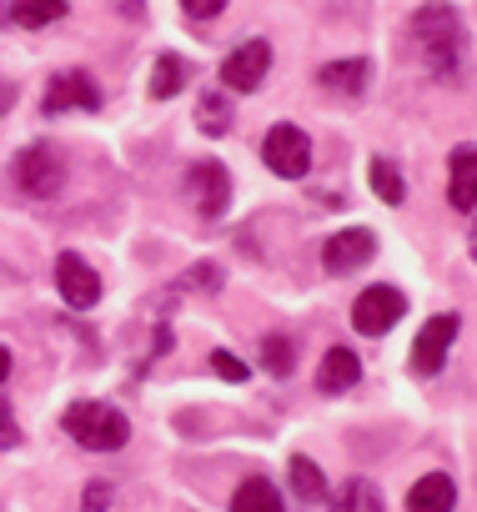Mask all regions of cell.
<instances>
[{
    "mask_svg": "<svg viewBox=\"0 0 477 512\" xmlns=\"http://www.w3.org/2000/svg\"><path fill=\"white\" fill-rule=\"evenodd\" d=\"M41 106H46V116H61V111H101V86H96L86 71H61V76H51Z\"/></svg>",
    "mask_w": 477,
    "mask_h": 512,
    "instance_id": "9",
    "label": "cell"
},
{
    "mask_svg": "<svg viewBox=\"0 0 477 512\" xmlns=\"http://www.w3.org/2000/svg\"><path fill=\"white\" fill-rule=\"evenodd\" d=\"M372 191H377L387 206H402V196H407V181H402V171H397L387 156L372 161Z\"/></svg>",
    "mask_w": 477,
    "mask_h": 512,
    "instance_id": "22",
    "label": "cell"
},
{
    "mask_svg": "<svg viewBox=\"0 0 477 512\" xmlns=\"http://www.w3.org/2000/svg\"><path fill=\"white\" fill-rule=\"evenodd\" d=\"M21 442V432H16V422H11V412L0 407V447H16Z\"/></svg>",
    "mask_w": 477,
    "mask_h": 512,
    "instance_id": "28",
    "label": "cell"
},
{
    "mask_svg": "<svg viewBox=\"0 0 477 512\" xmlns=\"http://www.w3.org/2000/svg\"><path fill=\"white\" fill-rule=\"evenodd\" d=\"M362 382V362L347 352V347H332L327 357H322V372H317V387L327 392V397H337V392H352Z\"/></svg>",
    "mask_w": 477,
    "mask_h": 512,
    "instance_id": "13",
    "label": "cell"
},
{
    "mask_svg": "<svg viewBox=\"0 0 477 512\" xmlns=\"http://www.w3.org/2000/svg\"><path fill=\"white\" fill-rule=\"evenodd\" d=\"M181 86H186V66H181V56H176V51H161L156 66H151V96L166 101V96H176Z\"/></svg>",
    "mask_w": 477,
    "mask_h": 512,
    "instance_id": "19",
    "label": "cell"
},
{
    "mask_svg": "<svg viewBox=\"0 0 477 512\" xmlns=\"http://www.w3.org/2000/svg\"><path fill=\"white\" fill-rule=\"evenodd\" d=\"M477 191V156H472V146H457L452 151V186H447V196H452V206L457 211H472V196Z\"/></svg>",
    "mask_w": 477,
    "mask_h": 512,
    "instance_id": "16",
    "label": "cell"
},
{
    "mask_svg": "<svg viewBox=\"0 0 477 512\" xmlns=\"http://www.w3.org/2000/svg\"><path fill=\"white\" fill-rule=\"evenodd\" d=\"M452 337H457V317H452V312L432 317V322L417 332V342H412V372H422V377L442 372V362H447V352H452Z\"/></svg>",
    "mask_w": 477,
    "mask_h": 512,
    "instance_id": "10",
    "label": "cell"
},
{
    "mask_svg": "<svg viewBox=\"0 0 477 512\" xmlns=\"http://www.w3.org/2000/svg\"><path fill=\"white\" fill-rule=\"evenodd\" d=\"M186 196H191V206H196L206 221H216V216L226 211V201H231V176H226V166H221V161H196V166L186 171Z\"/></svg>",
    "mask_w": 477,
    "mask_h": 512,
    "instance_id": "7",
    "label": "cell"
},
{
    "mask_svg": "<svg viewBox=\"0 0 477 512\" xmlns=\"http://www.w3.org/2000/svg\"><path fill=\"white\" fill-rule=\"evenodd\" d=\"M61 16H66V0H11V21L26 26V31L56 26Z\"/></svg>",
    "mask_w": 477,
    "mask_h": 512,
    "instance_id": "17",
    "label": "cell"
},
{
    "mask_svg": "<svg viewBox=\"0 0 477 512\" xmlns=\"http://www.w3.org/2000/svg\"><path fill=\"white\" fill-rule=\"evenodd\" d=\"M231 512H287V507H282L277 482H267V477H247L242 487L231 492Z\"/></svg>",
    "mask_w": 477,
    "mask_h": 512,
    "instance_id": "15",
    "label": "cell"
},
{
    "mask_svg": "<svg viewBox=\"0 0 477 512\" xmlns=\"http://www.w3.org/2000/svg\"><path fill=\"white\" fill-rule=\"evenodd\" d=\"M6 377H11V352L0 347V382H6Z\"/></svg>",
    "mask_w": 477,
    "mask_h": 512,
    "instance_id": "30",
    "label": "cell"
},
{
    "mask_svg": "<svg viewBox=\"0 0 477 512\" xmlns=\"http://www.w3.org/2000/svg\"><path fill=\"white\" fill-rule=\"evenodd\" d=\"M56 287H61V297H66L76 312H91V307L101 302V277L81 262L76 251H61V262H56Z\"/></svg>",
    "mask_w": 477,
    "mask_h": 512,
    "instance_id": "11",
    "label": "cell"
},
{
    "mask_svg": "<svg viewBox=\"0 0 477 512\" xmlns=\"http://www.w3.org/2000/svg\"><path fill=\"white\" fill-rule=\"evenodd\" d=\"M292 492L297 497H307V502H322L327 497V477H322V467L312 462V457H292Z\"/></svg>",
    "mask_w": 477,
    "mask_h": 512,
    "instance_id": "20",
    "label": "cell"
},
{
    "mask_svg": "<svg viewBox=\"0 0 477 512\" xmlns=\"http://www.w3.org/2000/svg\"><path fill=\"white\" fill-rule=\"evenodd\" d=\"M372 256H377V236H372L367 226H347V231L327 236V246H322V267H327L332 277H347V272L367 267Z\"/></svg>",
    "mask_w": 477,
    "mask_h": 512,
    "instance_id": "6",
    "label": "cell"
},
{
    "mask_svg": "<svg viewBox=\"0 0 477 512\" xmlns=\"http://www.w3.org/2000/svg\"><path fill=\"white\" fill-rule=\"evenodd\" d=\"M186 282H191V287L216 292V287H221V272H216V267H191V272H186Z\"/></svg>",
    "mask_w": 477,
    "mask_h": 512,
    "instance_id": "27",
    "label": "cell"
},
{
    "mask_svg": "<svg viewBox=\"0 0 477 512\" xmlns=\"http://www.w3.org/2000/svg\"><path fill=\"white\" fill-rule=\"evenodd\" d=\"M61 427H66L81 447H91V452H116V447L131 442V422H126V412L111 407V402H71L66 417H61Z\"/></svg>",
    "mask_w": 477,
    "mask_h": 512,
    "instance_id": "1",
    "label": "cell"
},
{
    "mask_svg": "<svg viewBox=\"0 0 477 512\" xmlns=\"http://www.w3.org/2000/svg\"><path fill=\"white\" fill-rule=\"evenodd\" d=\"M181 11H186V16H196V21H211V16H221V11H226V0H181Z\"/></svg>",
    "mask_w": 477,
    "mask_h": 512,
    "instance_id": "25",
    "label": "cell"
},
{
    "mask_svg": "<svg viewBox=\"0 0 477 512\" xmlns=\"http://www.w3.org/2000/svg\"><path fill=\"white\" fill-rule=\"evenodd\" d=\"M267 71H272V46L267 41H247V46H236L226 61H221V81H226V91H257L262 81H267Z\"/></svg>",
    "mask_w": 477,
    "mask_h": 512,
    "instance_id": "8",
    "label": "cell"
},
{
    "mask_svg": "<svg viewBox=\"0 0 477 512\" xmlns=\"http://www.w3.org/2000/svg\"><path fill=\"white\" fill-rule=\"evenodd\" d=\"M262 161H267V171L297 181V176L312 171V136H307L302 126H287V121H282V126L267 131V141H262Z\"/></svg>",
    "mask_w": 477,
    "mask_h": 512,
    "instance_id": "4",
    "label": "cell"
},
{
    "mask_svg": "<svg viewBox=\"0 0 477 512\" xmlns=\"http://www.w3.org/2000/svg\"><path fill=\"white\" fill-rule=\"evenodd\" d=\"M16 181H21L26 196H41L46 201V196H56L66 186V156L51 141H36V146H26L16 156Z\"/></svg>",
    "mask_w": 477,
    "mask_h": 512,
    "instance_id": "3",
    "label": "cell"
},
{
    "mask_svg": "<svg viewBox=\"0 0 477 512\" xmlns=\"http://www.w3.org/2000/svg\"><path fill=\"white\" fill-rule=\"evenodd\" d=\"M332 512H382V492H377V482L352 477V482L332 497Z\"/></svg>",
    "mask_w": 477,
    "mask_h": 512,
    "instance_id": "18",
    "label": "cell"
},
{
    "mask_svg": "<svg viewBox=\"0 0 477 512\" xmlns=\"http://www.w3.org/2000/svg\"><path fill=\"white\" fill-rule=\"evenodd\" d=\"M262 367H267L272 377H287V372L297 367V347H292V337H282V332L262 337Z\"/></svg>",
    "mask_w": 477,
    "mask_h": 512,
    "instance_id": "23",
    "label": "cell"
},
{
    "mask_svg": "<svg viewBox=\"0 0 477 512\" xmlns=\"http://www.w3.org/2000/svg\"><path fill=\"white\" fill-rule=\"evenodd\" d=\"M11 106H16V86H11L6 76H0V116H6Z\"/></svg>",
    "mask_w": 477,
    "mask_h": 512,
    "instance_id": "29",
    "label": "cell"
},
{
    "mask_svg": "<svg viewBox=\"0 0 477 512\" xmlns=\"http://www.w3.org/2000/svg\"><path fill=\"white\" fill-rule=\"evenodd\" d=\"M111 507V482H91L86 487V512H106Z\"/></svg>",
    "mask_w": 477,
    "mask_h": 512,
    "instance_id": "26",
    "label": "cell"
},
{
    "mask_svg": "<svg viewBox=\"0 0 477 512\" xmlns=\"http://www.w3.org/2000/svg\"><path fill=\"white\" fill-rule=\"evenodd\" d=\"M317 81H322L327 91H337V96H362V91H367V81H372V61H367V56L332 61V66H322V71H317Z\"/></svg>",
    "mask_w": 477,
    "mask_h": 512,
    "instance_id": "12",
    "label": "cell"
},
{
    "mask_svg": "<svg viewBox=\"0 0 477 512\" xmlns=\"http://www.w3.org/2000/svg\"><path fill=\"white\" fill-rule=\"evenodd\" d=\"M196 121H201V131H206V136H226V126H231V101H226V96H216V91H201Z\"/></svg>",
    "mask_w": 477,
    "mask_h": 512,
    "instance_id": "21",
    "label": "cell"
},
{
    "mask_svg": "<svg viewBox=\"0 0 477 512\" xmlns=\"http://www.w3.org/2000/svg\"><path fill=\"white\" fill-rule=\"evenodd\" d=\"M417 41H422L427 66H432L437 76H452V71H457L462 26H457V11H452V6H422V11H417Z\"/></svg>",
    "mask_w": 477,
    "mask_h": 512,
    "instance_id": "2",
    "label": "cell"
},
{
    "mask_svg": "<svg viewBox=\"0 0 477 512\" xmlns=\"http://www.w3.org/2000/svg\"><path fill=\"white\" fill-rule=\"evenodd\" d=\"M211 372L226 382H247V362H236L231 352H211Z\"/></svg>",
    "mask_w": 477,
    "mask_h": 512,
    "instance_id": "24",
    "label": "cell"
},
{
    "mask_svg": "<svg viewBox=\"0 0 477 512\" xmlns=\"http://www.w3.org/2000/svg\"><path fill=\"white\" fill-rule=\"evenodd\" d=\"M452 502H457V482L447 472H427L407 492V512H452Z\"/></svg>",
    "mask_w": 477,
    "mask_h": 512,
    "instance_id": "14",
    "label": "cell"
},
{
    "mask_svg": "<svg viewBox=\"0 0 477 512\" xmlns=\"http://www.w3.org/2000/svg\"><path fill=\"white\" fill-rule=\"evenodd\" d=\"M126 6H131V21H141V0H126Z\"/></svg>",
    "mask_w": 477,
    "mask_h": 512,
    "instance_id": "31",
    "label": "cell"
},
{
    "mask_svg": "<svg viewBox=\"0 0 477 512\" xmlns=\"http://www.w3.org/2000/svg\"><path fill=\"white\" fill-rule=\"evenodd\" d=\"M402 312H407V297L397 287H367L352 302V327L362 337H382V332H392V322H402Z\"/></svg>",
    "mask_w": 477,
    "mask_h": 512,
    "instance_id": "5",
    "label": "cell"
}]
</instances>
